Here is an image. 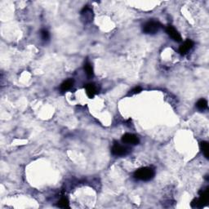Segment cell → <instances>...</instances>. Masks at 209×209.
I'll return each mask as SVG.
<instances>
[{"label": "cell", "instance_id": "obj_7", "mask_svg": "<svg viewBox=\"0 0 209 209\" xmlns=\"http://www.w3.org/2000/svg\"><path fill=\"white\" fill-rule=\"evenodd\" d=\"M86 89V93H87V96L89 98H93L95 96L96 93V89L95 85L93 83H89V84L86 85L85 87Z\"/></svg>", "mask_w": 209, "mask_h": 209}, {"label": "cell", "instance_id": "obj_12", "mask_svg": "<svg viewBox=\"0 0 209 209\" xmlns=\"http://www.w3.org/2000/svg\"><path fill=\"white\" fill-rule=\"evenodd\" d=\"M58 207H61V208H69V205L68 199H66V198H62L58 202Z\"/></svg>", "mask_w": 209, "mask_h": 209}, {"label": "cell", "instance_id": "obj_13", "mask_svg": "<svg viewBox=\"0 0 209 209\" xmlns=\"http://www.w3.org/2000/svg\"><path fill=\"white\" fill-rule=\"evenodd\" d=\"M41 36H42V39L43 40H48L50 38L49 33H48V31L45 30V29H43V30L41 31Z\"/></svg>", "mask_w": 209, "mask_h": 209}, {"label": "cell", "instance_id": "obj_10", "mask_svg": "<svg viewBox=\"0 0 209 209\" xmlns=\"http://www.w3.org/2000/svg\"><path fill=\"white\" fill-rule=\"evenodd\" d=\"M84 70L88 77L93 76V74H94V73H93V66H92V65H91L90 63H88V62H87V63L85 64Z\"/></svg>", "mask_w": 209, "mask_h": 209}, {"label": "cell", "instance_id": "obj_2", "mask_svg": "<svg viewBox=\"0 0 209 209\" xmlns=\"http://www.w3.org/2000/svg\"><path fill=\"white\" fill-rule=\"evenodd\" d=\"M161 28V25L158 21H151L147 22L143 28V31L146 34H155Z\"/></svg>", "mask_w": 209, "mask_h": 209}, {"label": "cell", "instance_id": "obj_14", "mask_svg": "<svg viewBox=\"0 0 209 209\" xmlns=\"http://www.w3.org/2000/svg\"><path fill=\"white\" fill-rule=\"evenodd\" d=\"M141 91V88H140V87H135L134 89H133V90L130 92V95H133V94H137V93H139Z\"/></svg>", "mask_w": 209, "mask_h": 209}, {"label": "cell", "instance_id": "obj_3", "mask_svg": "<svg viewBox=\"0 0 209 209\" xmlns=\"http://www.w3.org/2000/svg\"><path fill=\"white\" fill-rule=\"evenodd\" d=\"M128 152L127 149L119 144H114L112 147V153L115 156H123L126 155Z\"/></svg>", "mask_w": 209, "mask_h": 209}, {"label": "cell", "instance_id": "obj_5", "mask_svg": "<svg viewBox=\"0 0 209 209\" xmlns=\"http://www.w3.org/2000/svg\"><path fill=\"white\" fill-rule=\"evenodd\" d=\"M166 31H167V35H169L174 41H176V42H180L181 41V36L173 26L168 25L166 28Z\"/></svg>", "mask_w": 209, "mask_h": 209}, {"label": "cell", "instance_id": "obj_11", "mask_svg": "<svg viewBox=\"0 0 209 209\" xmlns=\"http://www.w3.org/2000/svg\"><path fill=\"white\" fill-rule=\"evenodd\" d=\"M200 146H201L202 150L204 152L205 157L207 159H208V143L207 141H203L200 144Z\"/></svg>", "mask_w": 209, "mask_h": 209}, {"label": "cell", "instance_id": "obj_1", "mask_svg": "<svg viewBox=\"0 0 209 209\" xmlns=\"http://www.w3.org/2000/svg\"><path fill=\"white\" fill-rule=\"evenodd\" d=\"M154 176V170L151 167H142L136 171L134 173V177L137 180H150Z\"/></svg>", "mask_w": 209, "mask_h": 209}, {"label": "cell", "instance_id": "obj_9", "mask_svg": "<svg viewBox=\"0 0 209 209\" xmlns=\"http://www.w3.org/2000/svg\"><path fill=\"white\" fill-rule=\"evenodd\" d=\"M196 106H197V108L199 109V110H206L207 108V101L205 99H200L196 103Z\"/></svg>", "mask_w": 209, "mask_h": 209}, {"label": "cell", "instance_id": "obj_4", "mask_svg": "<svg viewBox=\"0 0 209 209\" xmlns=\"http://www.w3.org/2000/svg\"><path fill=\"white\" fill-rule=\"evenodd\" d=\"M122 141L126 144H129V145H137L139 143V138L137 136L131 134V133H126L123 136Z\"/></svg>", "mask_w": 209, "mask_h": 209}, {"label": "cell", "instance_id": "obj_8", "mask_svg": "<svg viewBox=\"0 0 209 209\" xmlns=\"http://www.w3.org/2000/svg\"><path fill=\"white\" fill-rule=\"evenodd\" d=\"M73 84H74V81L72 79H68L61 84V88L62 91H67L69 90L72 87H73Z\"/></svg>", "mask_w": 209, "mask_h": 209}, {"label": "cell", "instance_id": "obj_6", "mask_svg": "<svg viewBox=\"0 0 209 209\" xmlns=\"http://www.w3.org/2000/svg\"><path fill=\"white\" fill-rule=\"evenodd\" d=\"M194 42L190 39H187L185 41L182 45L180 46L179 48V52L180 55H185L186 53L188 52L190 50L191 48H193Z\"/></svg>", "mask_w": 209, "mask_h": 209}]
</instances>
